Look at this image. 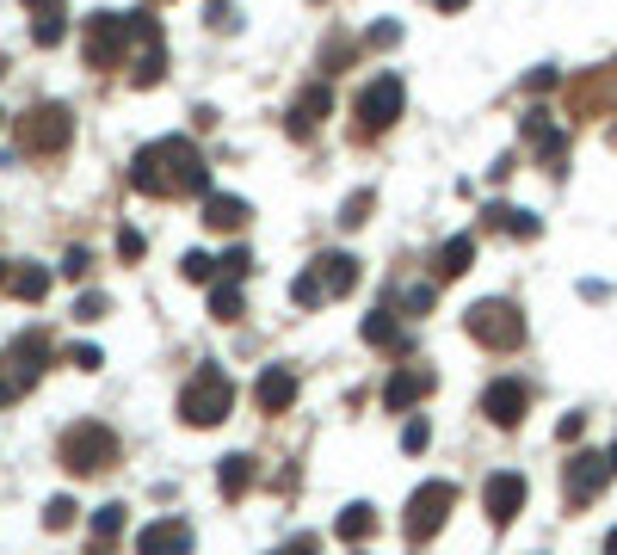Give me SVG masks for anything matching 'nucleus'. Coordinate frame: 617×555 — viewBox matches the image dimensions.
Listing matches in <instances>:
<instances>
[{
    "label": "nucleus",
    "instance_id": "obj_13",
    "mask_svg": "<svg viewBox=\"0 0 617 555\" xmlns=\"http://www.w3.org/2000/svg\"><path fill=\"white\" fill-rule=\"evenodd\" d=\"M136 555H192V525L186 518H155L136 531Z\"/></svg>",
    "mask_w": 617,
    "mask_h": 555
},
{
    "label": "nucleus",
    "instance_id": "obj_17",
    "mask_svg": "<svg viewBox=\"0 0 617 555\" xmlns=\"http://www.w3.org/2000/svg\"><path fill=\"white\" fill-rule=\"evenodd\" d=\"M315 278H321V290H328V303H334V296H352L358 290V259L352 253H321Z\"/></svg>",
    "mask_w": 617,
    "mask_h": 555
},
{
    "label": "nucleus",
    "instance_id": "obj_36",
    "mask_svg": "<svg viewBox=\"0 0 617 555\" xmlns=\"http://www.w3.org/2000/svg\"><path fill=\"white\" fill-rule=\"evenodd\" d=\"M216 266H223V272H229V278H241V272H247V266H253V253H247V247H229V253H223V259H216Z\"/></svg>",
    "mask_w": 617,
    "mask_h": 555
},
{
    "label": "nucleus",
    "instance_id": "obj_45",
    "mask_svg": "<svg viewBox=\"0 0 617 555\" xmlns=\"http://www.w3.org/2000/svg\"><path fill=\"white\" fill-rule=\"evenodd\" d=\"M432 7H439V13H463V7H469V0H432Z\"/></svg>",
    "mask_w": 617,
    "mask_h": 555
},
{
    "label": "nucleus",
    "instance_id": "obj_31",
    "mask_svg": "<svg viewBox=\"0 0 617 555\" xmlns=\"http://www.w3.org/2000/svg\"><path fill=\"white\" fill-rule=\"evenodd\" d=\"M371 204H377L371 192H352V198H346V210H340V222H346V229H358V222L371 216Z\"/></svg>",
    "mask_w": 617,
    "mask_h": 555
},
{
    "label": "nucleus",
    "instance_id": "obj_15",
    "mask_svg": "<svg viewBox=\"0 0 617 555\" xmlns=\"http://www.w3.org/2000/svg\"><path fill=\"white\" fill-rule=\"evenodd\" d=\"M253 401H260V414H284V407L297 401V370L266 364V370H260V389H253Z\"/></svg>",
    "mask_w": 617,
    "mask_h": 555
},
{
    "label": "nucleus",
    "instance_id": "obj_40",
    "mask_svg": "<svg viewBox=\"0 0 617 555\" xmlns=\"http://www.w3.org/2000/svg\"><path fill=\"white\" fill-rule=\"evenodd\" d=\"M75 315H81V321H99V315H105V296H99V290H87L81 303H75Z\"/></svg>",
    "mask_w": 617,
    "mask_h": 555
},
{
    "label": "nucleus",
    "instance_id": "obj_35",
    "mask_svg": "<svg viewBox=\"0 0 617 555\" xmlns=\"http://www.w3.org/2000/svg\"><path fill=\"white\" fill-rule=\"evenodd\" d=\"M142 253H149V241H142V229H124V235H118V259H142Z\"/></svg>",
    "mask_w": 617,
    "mask_h": 555
},
{
    "label": "nucleus",
    "instance_id": "obj_33",
    "mask_svg": "<svg viewBox=\"0 0 617 555\" xmlns=\"http://www.w3.org/2000/svg\"><path fill=\"white\" fill-rule=\"evenodd\" d=\"M426 438H432V426H426V420H408V426H402V451H426Z\"/></svg>",
    "mask_w": 617,
    "mask_h": 555
},
{
    "label": "nucleus",
    "instance_id": "obj_24",
    "mask_svg": "<svg viewBox=\"0 0 617 555\" xmlns=\"http://www.w3.org/2000/svg\"><path fill=\"white\" fill-rule=\"evenodd\" d=\"M7 290L19 296V303H44V296H50V272H38V266H13V272H7Z\"/></svg>",
    "mask_w": 617,
    "mask_h": 555
},
{
    "label": "nucleus",
    "instance_id": "obj_50",
    "mask_svg": "<svg viewBox=\"0 0 617 555\" xmlns=\"http://www.w3.org/2000/svg\"><path fill=\"white\" fill-rule=\"evenodd\" d=\"M0 124H7V111H0Z\"/></svg>",
    "mask_w": 617,
    "mask_h": 555
},
{
    "label": "nucleus",
    "instance_id": "obj_2",
    "mask_svg": "<svg viewBox=\"0 0 617 555\" xmlns=\"http://www.w3.org/2000/svg\"><path fill=\"white\" fill-rule=\"evenodd\" d=\"M235 414V377L223 364H198L179 389V420L186 426H223Z\"/></svg>",
    "mask_w": 617,
    "mask_h": 555
},
{
    "label": "nucleus",
    "instance_id": "obj_23",
    "mask_svg": "<svg viewBox=\"0 0 617 555\" xmlns=\"http://www.w3.org/2000/svg\"><path fill=\"white\" fill-rule=\"evenodd\" d=\"M124 537V506L112 500V506H99L93 512V555H112V543Z\"/></svg>",
    "mask_w": 617,
    "mask_h": 555
},
{
    "label": "nucleus",
    "instance_id": "obj_19",
    "mask_svg": "<svg viewBox=\"0 0 617 555\" xmlns=\"http://www.w3.org/2000/svg\"><path fill=\"white\" fill-rule=\"evenodd\" d=\"M247 216H253V210H247V198H229V192H204V222H210V229L235 235Z\"/></svg>",
    "mask_w": 617,
    "mask_h": 555
},
{
    "label": "nucleus",
    "instance_id": "obj_28",
    "mask_svg": "<svg viewBox=\"0 0 617 555\" xmlns=\"http://www.w3.org/2000/svg\"><path fill=\"white\" fill-rule=\"evenodd\" d=\"M290 303H297V309H321V303H328V290H321V278H315V266L297 278V284H290Z\"/></svg>",
    "mask_w": 617,
    "mask_h": 555
},
{
    "label": "nucleus",
    "instance_id": "obj_47",
    "mask_svg": "<svg viewBox=\"0 0 617 555\" xmlns=\"http://www.w3.org/2000/svg\"><path fill=\"white\" fill-rule=\"evenodd\" d=\"M605 457H611V475H617V444H611V451H605Z\"/></svg>",
    "mask_w": 617,
    "mask_h": 555
},
{
    "label": "nucleus",
    "instance_id": "obj_46",
    "mask_svg": "<svg viewBox=\"0 0 617 555\" xmlns=\"http://www.w3.org/2000/svg\"><path fill=\"white\" fill-rule=\"evenodd\" d=\"M605 555H617V531H611V537H605Z\"/></svg>",
    "mask_w": 617,
    "mask_h": 555
},
{
    "label": "nucleus",
    "instance_id": "obj_42",
    "mask_svg": "<svg viewBox=\"0 0 617 555\" xmlns=\"http://www.w3.org/2000/svg\"><path fill=\"white\" fill-rule=\"evenodd\" d=\"M62 272H68V278H87V253L75 247V253H68V259H62Z\"/></svg>",
    "mask_w": 617,
    "mask_h": 555
},
{
    "label": "nucleus",
    "instance_id": "obj_5",
    "mask_svg": "<svg viewBox=\"0 0 617 555\" xmlns=\"http://www.w3.org/2000/svg\"><path fill=\"white\" fill-rule=\"evenodd\" d=\"M19 142L25 155H62L68 142H75V118H68V105H31L19 118Z\"/></svg>",
    "mask_w": 617,
    "mask_h": 555
},
{
    "label": "nucleus",
    "instance_id": "obj_38",
    "mask_svg": "<svg viewBox=\"0 0 617 555\" xmlns=\"http://www.w3.org/2000/svg\"><path fill=\"white\" fill-rule=\"evenodd\" d=\"M556 81H562V74H556V68H531V74H525V93H550Z\"/></svg>",
    "mask_w": 617,
    "mask_h": 555
},
{
    "label": "nucleus",
    "instance_id": "obj_11",
    "mask_svg": "<svg viewBox=\"0 0 617 555\" xmlns=\"http://www.w3.org/2000/svg\"><path fill=\"white\" fill-rule=\"evenodd\" d=\"M482 506H488V518H494V525H513V518L525 512V475H513V469L488 475V488H482Z\"/></svg>",
    "mask_w": 617,
    "mask_h": 555
},
{
    "label": "nucleus",
    "instance_id": "obj_26",
    "mask_svg": "<svg viewBox=\"0 0 617 555\" xmlns=\"http://www.w3.org/2000/svg\"><path fill=\"white\" fill-rule=\"evenodd\" d=\"M469 259H476V241H469V235H451V241L439 247V278H463Z\"/></svg>",
    "mask_w": 617,
    "mask_h": 555
},
{
    "label": "nucleus",
    "instance_id": "obj_37",
    "mask_svg": "<svg viewBox=\"0 0 617 555\" xmlns=\"http://www.w3.org/2000/svg\"><path fill=\"white\" fill-rule=\"evenodd\" d=\"M402 309H408V315H426V309H432V284H414V290L402 296Z\"/></svg>",
    "mask_w": 617,
    "mask_h": 555
},
{
    "label": "nucleus",
    "instance_id": "obj_34",
    "mask_svg": "<svg viewBox=\"0 0 617 555\" xmlns=\"http://www.w3.org/2000/svg\"><path fill=\"white\" fill-rule=\"evenodd\" d=\"M210 25H216V31L241 25V7H229V0H210Z\"/></svg>",
    "mask_w": 617,
    "mask_h": 555
},
{
    "label": "nucleus",
    "instance_id": "obj_29",
    "mask_svg": "<svg viewBox=\"0 0 617 555\" xmlns=\"http://www.w3.org/2000/svg\"><path fill=\"white\" fill-rule=\"evenodd\" d=\"M75 512H81L75 500H68V494H56V500L44 506V525H50V531H68V525H75Z\"/></svg>",
    "mask_w": 617,
    "mask_h": 555
},
{
    "label": "nucleus",
    "instance_id": "obj_16",
    "mask_svg": "<svg viewBox=\"0 0 617 555\" xmlns=\"http://www.w3.org/2000/svg\"><path fill=\"white\" fill-rule=\"evenodd\" d=\"M44 358H50V340H44V333H19V340H13V389H19V395L38 383Z\"/></svg>",
    "mask_w": 617,
    "mask_h": 555
},
{
    "label": "nucleus",
    "instance_id": "obj_7",
    "mask_svg": "<svg viewBox=\"0 0 617 555\" xmlns=\"http://www.w3.org/2000/svg\"><path fill=\"white\" fill-rule=\"evenodd\" d=\"M402 99H408L402 74H377V81H365V93H358V136L389 130L395 118H402Z\"/></svg>",
    "mask_w": 617,
    "mask_h": 555
},
{
    "label": "nucleus",
    "instance_id": "obj_9",
    "mask_svg": "<svg viewBox=\"0 0 617 555\" xmlns=\"http://www.w3.org/2000/svg\"><path fill=\"white\" fill-rule=\"evenodd\" d=\"M605 481H611V457H599V451H580V457H568V469H562V488H568L574 506L599 500Z\"/></svg>",
    "mask_w": 617,
    "mask_h": 555
},
{
    "label": "nucleus",
    "instance_id": "obj_21",
    "mask_svg": "<svg viewBox=\"0 0 617 555\" xmlns=\"http://www.w3.org/2000/svg\"><path fill=\"white\" fill-rule=\"evenodd\" d=\"M371 531H377V506H365V500H352V506L334 518V537H340V543H365Z\"/></svg>",
    "mask_w": 617,
    "mask_h": 555
},
{
    "label": "nucleus",
    "instance_id": "obj_39",
    "mask_svg": "<svg viewBox=\"0 0 617 555\" xmlns=\"http://www.w3.org/2000/svg\"><path fill=\"white\" fill-rule=\"evenodd\" d=\"M68 364H75V370H99L105 352H99V346H75V352H68Z\"/></svg>",
    "mask_w": 617,
    "mask_h": 555
},
{
    "label": "nucleus",
    "instance_id": "obj_32",
    "mask_svg": "<svg viewBox=\"0 0 617 555\" xmlns=\"http://www.w3.org/2000/svg\"><path fill=\"white\" fill-rule=\"evenodd\" d=\"M371 44H377V50H395V44H402V25H395V19H377V25H371Z\"/></svg>",
    "mask_w": 617,
    "mask_h": 555
},
{
    "label": "nucleus",
    "instance_id": "obj_48",
    "mask_svg": "<svg viewBox=\"0 0 617 555\" xmlns=\"http://www.w3.org/2000/svg\"><path fill=\"white\" fill-rule=\"evenodd\" d=\"M0 74H7V56H0Z\"/></svg>",
    "mask_w": 617,
    "mask_h": 555
},
{
    "label": "nucleus",
    "instance_id": "obj_51",
    "mask_svg": "<svg viewBox=\"0 0 617 555\" xmlns=\"http://www.w3.org/2000/svg\"><path fill=\"white\" fill-rule=\"evenodd\" d=\"M611 142H617V130H611Z\"/></svg>",
    "mask_w": 617,
    "mask_h": 555
},
{
    "label": "nucleus",
    "instance_id": "obj_10",
    "mask_svg": "<svg viewBox=\"0 0 617 555\" xmlns=\"http://www.w3.org/2000/svg\"><path fill=\"white\" fill-rule=\"evenodd\" d=\"M525 407H531V389H525L519 377H500V383L482 389V414H488L494 426H506V432L525 420Z\"/></svg>",
    "mask_w": 617,
    "mask_h": 555
},
{
    "label": "nucleus",
    "instance_id": "obj_41",
    "mask_svg": "<svg viewBox=\"0 0 617 555\" xmlns=\"http://www.w3.org/2000/svg\"><path fill=\"white\" fill-rule=\"evenodd\" d=\"M580 432H587V414H568V420H562V426H556V438H562V444H574V438H580Z\"/></svg>",
    "mask_w": 617,
    "mask_h": 555
},
{
    "label": "nucleus",
    "instance_id": "obj_44",
    "mask_svg": "<svg viewBox=\"0 0 617 555\" xmlns=\"http://www.w3.org/2000/svg\"><path fill=\"white\" fill-rule=\"evenodd\" d=\"M19 389H13V377H7V358H0V401H13Z\"/></svg>",
    "mask_w": 617,
    "mask_h": 555
},
{
    "label": "nucleus",
    "instance_id": "obj_6",
    "mask_svg": "<svg viewBox=\"0 0 617 555\" xmlns=\"http://www.w3.org/2000/svg\"><path fill=\"white\" fill-rule=\"evenodd\" d=\"M451 506H457V488H451V481H426V488H414V500H408V512H402L408 543L420 549V543L451 518Z\"/></svg>",
    "mask_w": 617,
    "mask_h": 555
},
{
    "label": "nucleus",
    "instance_id": "obj_27",
    "mask_svg": "<svg viewBox=\"0 0 617 555\" xmlns=\"http://www.w3.org/2000/svg\"><path fill=\"white\" fill-rule=\"evenodd\" d=\"M210 315H216V321H241V315H247V296H241L235 278H223V284L210 290Z\"/></svg>",
    "mask_w": 617,
    "mask_h": 555
},
{
    "label": "nucleus",
    "instance_id": "obj_3",
    "mask_svg": "<svg viewBox=\"0 0 617 555\" xmlns=\"http://www.w3.org/2000/svg\"><path fill=\"white\" fill-rule=\"evenodd\" d=\"M118 463V432L99 426V420H81L62 432V469L68 475H105Z\"/></svg>",
    "mask_w": 617,
    "mask_h": 555
},
{
    "label": "nucleus",
    "instance_id": "obj_30",
    "mask_svg": "<svg viewBox=\"0 0 617 555\" xmlns=\"http://www.w3.org/2000/svg\"><path fill=\"white\" fill-rule=\"evenodd\" d=\"M179 272H186L192 284H210V272H216V259H210V253H186V259H179Z\"/></svg>",
    "mask_w": 617,
    "mask_h": 555
},
{
    "label": "nucleus",
    "instance_id": "obj_12",
    "mask_svg": "<svg viewBox=\"0 0 617 555\" xmlns=\"http://www.w3.org/2000/svg\"><path fill=\"white\" fill-rule=\"evenodd\" d=\"M432 383H439V377H432V364H408V370H395V377L383 383V407H389V414H408L414 401H426V395H432Z\"/></svg>",
    "mask_w": 617,
    "mask_h": 555
},
{
    "label": "nucleus",
    "instance_id": "obj_4",
    "mask_svg": "<svg viewBox=\"0 0 617 555\" xmlns=\"http://www.w3.org/2000/svg\"><path fill=\"white\" fill-rule=\"evenodd\" d=\"M463 327H469V340L488 346V352H519V346H525V315L506 303V296H488V303H476V309L463 315Z\"/></svg>",
    "mask_w": 617,
    "mask_h": 555
},
{
    "label": "nucleus",
    "instance_id": "obj_20",
    "mask_svg": "<svg viewBox=\"0 0 617 555\" xmlns=\"http://www.w3.org/2000/svg\"><path fill=\"white\" fill-rule=\"evenodd\" d=\"M482 216H488V229H506L513 241H537V235H543V222H537L531 210H513V204H488Z\"/></svg>",
    "mask_w": 617,
    "mask_h": 555
},
{
    "label": "nucleus",
    "instance_id": "obj_1",
    "mask_svg": "<svg viewBox=\"0 0 617 555\" xmlns=\"http://www.w3.org/2000/svg\"><path fill=\"white\" fill-rule=\"evenodd\" d=\"M130 185L142 198H204L210 192V167L198 155V142L186 136H161L149 148H136V161H130Z\"/></svg>",
    "mask_w": 617,
    "mask_h": 555
},
{
    "label": "nucleus",
    "instance_id": "obj_25",
    "mask_svg": "<svg viewBox=\"0 0 617 555\" xmlns=\"http://www.w3.org/2000/svg\"><path fill=\"white\" fill-rule=\"evenodd\" d=\"M216 488H223V500H241L253 488V457H223V469H216Z\"/></svg>",
    "mask_w": 617,
    "mask_h": 555
},
{
    "label": "nucleus",
    "instance_id": "obj_18",
    "mask_svg": "<svg viewBox=\"0 0 617 555\" xmlns=\"http://www.w3.org/2000/svg\"><path fill=\"white\" fill-rule=\"evenodd\" d=\"M31 7V37H38V50H56L62 31H68V7L62 0H25Z\"/></svg>",
    "mask_w": 617,
    "mask_h": 555
},
{
    "label": "nucleus",
    "instance_id": "obj_14",
    "mask_svg": "<svg viewBox=\"0 0 617 555\" xmlns=\"http://www.w3.org/2000/svg\"><path fill=\"white\" fill-rule=\"evenodd\" d=\"M328 111H334V87H309V93H303L297 105L284 111V124H290V136L303 142V136H315V124L328 118Z\"/></svg>",
    "mask_w": 617,
    "mask_h": 555
},
{
    "label": "nucleus",
    "instance_id": "obj_22",
    "mask_svg": "<svg viewBox=\"0 0 617 555\" xmlns=\"http://www.w3.org/2000/svg\"><path fill=\"white\" fill-rule=\"evenodd\" d=\"M358 333H365V346H389V352H402V346H408V333L395 327V315H389V309H371Z\"/></svg>",
    "mask_w": 617,
    "mask_h": 555
},
{
    "label": "nucleus",
    "instance_id": "obj_8",
    "mask_svg": "<svg viewBox=\"0 0 617 555\" xmlns=\"http://www.w3.org/2000/svg\"><path fill=\"white\" fill-rule=\"evenodd\" d=\"M130 44H136V37H130V19H124V13H93V19H87L81 50H87L93 68H118V62L130 56Z\"/></svg>",
    "mask_w": 617,
    "mask_h": 555
},
{
    "label": "nucleus",
    "instance_id": "obj_49",
    "mask_svg": "<svg viewBox=\"0 0 617 555\" xmlns=\"http://www.w3.org/2000/svg\"><path fill=\"white\" fill-rule=\"evenodd\" d=\"M0 284H7V266H0Z\"/></svg>",
    "mask_w": 617,
    "mask_h": 555
},
{
    "label": "nucleus",
    "instance_id": "obj_43",
    "mask_svg": "<svg viewBox=\"0 0 617 555\" xmlns=\"http://www.w3.org/2000/svg\"><path fill=\"white\" fill-rule=\"evenodd\" d=\"M284 555H321V543H315V537H297V543H290Z\"/></svg>",
    "mask_w": 617,
    "mask_h": 555
}]
</instances>
